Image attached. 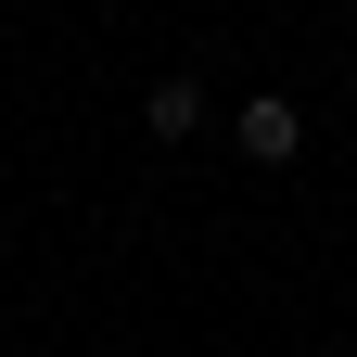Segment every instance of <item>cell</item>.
Returning a JSON list of instances; mask_svg holds the SVG:
<instances>
[{
  "instance_id": "cell-1",
  "label": "cell",
  "mask_w": 357,
  "mask_h": 357,
  "mask_svg": "<svg viewBox=\"0 0 357 357\" xmlns=\"http://www.w3.org/2000/svg\"><path fill=\"white\" fill-rule=\"evenodd\" d=\"M230 141H243V166H294V153H306V115L268 89V102H243V115H230Z\"/></svg>"
},
{
  "instance_id": "cell-2",
  "label": "cell",
  "mask_w": 357,
  "mask_h": 357,
  "mask_svg": "<svg viewBox=\"0 0 357 357\" xmlns=\"http://www.w3.org/2000/svg\"><path fill=\"white\" fill-rule=\"evenodd\" d=\"M141 128H153V141H192V128H204V89L192 77H153L141 89Z\"/></svg>"
}]
</instances>
